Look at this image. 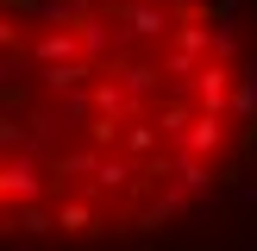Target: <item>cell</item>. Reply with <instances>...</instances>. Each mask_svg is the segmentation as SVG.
Segmentation results:
<instances>
[{"mask_svg": "<svg viewBox=\"0 0 257 251\" xmlns=\"http://www.w3.org/2000/svg\"><path fill=\"white\" fill-rule=\"evenodd\" d=\"M251 107L238 32L201 0H0V232L176 213Z\"/></svg>", "mask_w": 257, "mask_h": 251, "instance_id": "6da1fadb", "label": "cell"}]
</instances>
